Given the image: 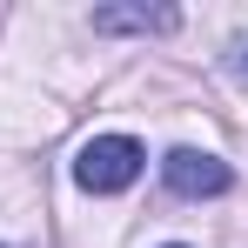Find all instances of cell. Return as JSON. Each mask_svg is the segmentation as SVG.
I'll use <instances>...</instances> for the list:
<instances>
[{"label": "cell", "instance_id": "1", "mask_svg": "<svg viewBox=\"0 0 248 248\" xmlns=\"http://www.w3.org/2000/svg\"><path fill=\"white\" fill-rule=\"evenodd\" d=\"M141 168H148V148L134 134H94V141H81V155H74V181H81L87 195H121V188L141 181Z\"/></svg>", "mask_w": 248, "mask_h": 248}, {"label": "cell", "instance_id": "2", "mask_svg": "<svg viewBox=\"0 0 248 248\" xmlns=\"http://www.w3.org/2000/svg\"><path fill=\"white\" fill-rule=\"evenodd\" d=\"M161 181H168V195H181V202H208V195H228L235 188L228 161L208 155V148H168L161 155Z\"/></svg>", "mask_w": 248, "mask_h": 248}, {"label": "cell", "instance_id": "3", "mask_svg": "<svg viewBox=\"0 0 248 248\" xmlns=\"http://www.w3.org/2000/svg\"><path fill=\"white\" fill-rule=\"evenodd\" d=\"M181 27L174 7H94V34H168Z\"/></svg>", "mask_w": 248, "mask_h": 248}, {"label": "cell", "instance_id": "4", "mask_svg": "<svg viewBox=\"0 0 248 248\" xmlns=\"http://www.w3.org/2000/svg\"><path fill=\"white\" fill-rule=\"evenodd\" d=\"M242 67H248V54H242Z\"/></svg>", "mask_w": 248, "mask_h": 248}, {"label": "cell", "instance_id": "5", "mask_svg": "<svg viewBox=\"0 0 248 248\" xmlns=\"http://www.w3.org/2000/svg\"><path fill=\"white\" fill-rule=\"evenodd\" d=\"M168 248H181V242H168Z\"/></svg>", "mask_w": 248, "mask_h": 248}]
</instances>
